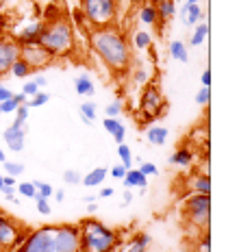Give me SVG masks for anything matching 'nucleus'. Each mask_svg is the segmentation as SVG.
<instances>
[{
  "label": "nucleus",
  "mask_w": 226,
  "mask_h": 252,
  "mask_svg": "<svg viewBox=\"0 0 226 252\" xmlns=\"http://www.w3.org/2000/svg\"><path fill=\"white\" fill-rule=\"evenodd\" d=\"M92 48L100 57L104 65H109L113 72H124L130 63V52L126 37L115 26H102V29L89 31Z\"/></svg>",
  "instance_id": "nucleus-1"
},
{
  "label": "nucleus",
  "mask_w": 226,
  "mask_h": 252,
  "mask_svg": "<svg viewBox=\"0 0 226 252\" xmlns=\"http://www.w3.org/2000/svg\"><path fill=\"white\" fill-rule=\"evenodd\" d=\"M39 46H44L52 55H67L74 46V31H72V24L67 18L63 15H57V18H50L44 22V29H41V35L37 39Z\"/></svg>",
  "instance_id": "nucleus-2"
},
{
  "label": "nucleus",
  "mask_w": 226,
  "mask_h": 252,
  "mask_svg": "<svg viewBox=\"0 0 226 252\" xmlns=\"http://www.w3.org/2000/svg\"><path fill=\"white\" fill-rule=\"evenodd\" d=\"M81 228V252H113L118 248V233L96 218H87L78 224Z\"/></svg>",
  "instance_id": "nucleus-3"
},
{
  "label": "nucleus",
  "mask_w": 226,
  "mask_h": 252,
  "mask_svg": "<svg viewBox=\"0 0 226 252\" xmlns=\"http://www.w3.org/2000/svg\"><path fill=\"white\" fill-rule=\"evenodd\" d=\"M81 2V15L89 24V31L111 26L118 15V0H78Z\"/></svg>",
  "instance_id": "nucleus-4"
},
{
  "label": "nucleus",
  "mask_w": 226,
  "mask_h": 252,
  "mask_svg": "<svg viewBox=\"0 0 226 252\" xmlns=\"http://www.w3.org/2000/svg\"><path fill=\"white\" fill-rule=\"evenodd\" d=\"M183 215L194 228H209L211 220V193H194L185 198L183 202Z\"/></svg>",
  "instance_id": "nucleus-5"
},
{
  "label": "nucleus",
  "mask_w": 226,
  "mask_h": 252,
  "mask_svg": "<svg viewBox=\"0 0 226 252\" xmlns=\"http://www.w3.org/2000/svg\"><path fill=\"white\" fill-rule=\"evenodd\" d=\"M15 252H55V226H41L31 230Z\"/></svg>",
  "instance_id": "nucleus-6"
},
{
  "label": "nucleus",
  "mask_w": 226,
  "mask_h": 252,
  "mask_svg": "<svg viewBox=\"0 0 226 252\" xmlns=\"http://www.w3.org/2000/svg\"><path fill=\"white\" fill-rule=\"evenodd\" d=\"M55 252H81V228H78V224L55 226Z\"/></svg>",
  "instance_id": "nucleus-7"
},
{
  "label": "nucleus",
  "mask_w": 226,
  "mask_h": 252,
  "mask_svg": "<svg viewBox=\"0 0 226 252\" xmlns=\"http://www.w3.org/2000/svg\"><path fill=\"white\" fill-rule=\"evenodd\" d=\"M141 113H144V120H155V118H161L163 113H167L165 109V102H163V94L157 85H148L141 94V104H139Z\"/></svg>",
  "instance_id": "nucleus-8"
},
{
  "label": "nucleus",
  "mask_w": 226,
  "mask_h": 252,
  "mask_svg": "<svg viewBox=\"0 0 226 252\" xmlns=\"http://www.w3.org/2000/svg\"><path fill=\"white\" fill-rule=\"evenodd\" d=\"M26 237L24 228L15 222L13 218L7 215H0V252L13 250L22 244V239Z\"/></svg>",
  "instance_id": "nucleus-9"
},
{
  "label": "nucleus",
  "mask_w": 226,
  "mask_h": 252,
  "mask_svg": "<svg viewBox=\"0 0 226 252\" xmlns=\"http://www.w3.org/2000/svg\"><path fill=\"white\" fill-rule=\"evenodd\" d=\"M20 59H22L31 70H41V67H48L50 63L55 61V55L39 44H20Z\"/></svg>",
  "instance_id": "nucleus-10"
},
{
  "label": "nucleus",
  "mask_w": 226,
  "mask_h": 252,
  "mask_svg": "<svg viewBox=\"0 0 226 252\" xmlns=\"http://www.w3.org/2000/svg\"><path fill=\"white\" fill-rule=\"evenodd\" d=\"M20 59V44L15 39L0 37V76L9 74L11 65Z\"/></svg>",
  "instance_id": "nucleus-11"
},
{
  "label": "nucleus",
  "mask_w": 226,
  "mask_h": 252,
  "mask_svg": "<svg viewBox=\"0 0 226 252\" xmlns=\"http://www.w3.org/2000/svg\"><path fill=\"white\" fill-rule=\"evenodd\" d=\"M2 139L7 148L11 152H22L24 150V139H26V126H15L11 124L9 128L2 130Z\"/></svg>",
  "instance_id": "nucleus-12"
},
{
  "label": "nucleus",
  "mask_w": 226,
  "mask_h": 252,
  "mask_svg": "<svg viewBox=\"0 0 226 252\" xmlns=\"http://www.w3.org/2000/svg\"><path fill=\"white\" fill-rule=\"evenodd\" d=\"M41 29H44L41 20H29V22L24 24V29L18 33V41L20 44H37Z\"/></svg>",
  "instance_id": "nucleus-13"
},
{
  "label": "nucleus",
  "mask_w": 226,
  "mask_h": 252,
  "mask_svg": "<svg viewBox=\"0 0 226 252\" xmlns=\"http://www.w3.org/2000/svg\"><path fill=\"white\" fill-rule=\"evenodd\" d=\"M104 130H107L109 135H113V141L115 144H124V137H126V126L120 122L118 118H104Z\"/></svg>",
  "instance_id": "nucleus-14"
},
{
  "label": "nucleus",
  "mask_w": 226,
  "mask_h": 252,
  "mask_svg": "<svg viewBox=\"0 0 226 252\" xmlns=\"http://www.w3.org/2000/svg\"><path fill=\"white\" fill-rule=\"evenodd\" d=\"M122 183H124V187H126V189H133V187L146 189V187H148V176H144L139 170L130 167V170L126 172V176L122 178Z\"/></svg>",
  "instance_id": "nucleus-15"
},
{
  "label": "nucleus",
  "mask_w": 226,
  "mask_h": 252,
  "mask_svg": "<svg viewBox=\"0 0 226 252\" xmlns=\"http://www.w3.org/2000/svg\"><path fill=\"white\" fill-rule=\"evenodd\" d=\"M107 176H109V170L107 167H96V170H92L89 174L83 176V185L85 187H98V185H102L104 181H107Z\"/></svg>",
  "instance_id": "nucleus-16"
},
{
  "label": "nucleus",
  "mask_w": 226,
  "mask_h": 252,
  "mask_svg": "<svg viewBox=\"0 0 226 252\" xmlns=\"http://www.w3.org/2000/svg\"><path fill=\"white\" fill-rule=\"evenodd\" d=\"M192 161H194V152H192V148H187V146H181V148H176V152L170 157V163L172 165L187 167Z\"/></svg>",
  "instance_id": "nucleus-17"
},
{
  "label": "nucleus",
  "mask_w": 226,
  "mask_h": 252,
  "mask_svg": "<svg viewBox=\"0 0 226 252\" xmlns=\"http://www.w3.org/2000/svg\"><path fill=\"white\" fill-rule=\"evenodd\" d=\"M192 191L194 193H211V176L209 174H196L192 176Z\"/></svg>",
  "instance_id": "nucleus-18"
},
{
  "label": "nucleus",
  "mask_w": 226,
  "mask_h": 252,
  "mask_svg": "<svg viewBox=\"0 0 226 252\" xmlns=\"http://www.w3.org/2000/svg\"><path fill=\"white\" fill-rule=\"evenodd\" d=\"M150 244V235L148 233H137L133 239L129 241V246H126L124 252H146Z\"/></svg>",
  "instance_id": "nucleus-19"
},
{
  "label": "nucleus",
  "mask_w": 226,
  "mask_h": 252,
  "mask_svg": "<svg viewBox=\"0 0 226 252\" xmlns=\"http://www.w3.org/2000/svg\"><path fill=\"white\" fill-rule=\"evenodd\" d=\"M155 7H157V15H159V22H167V20H172L176 15L174 0H163V2L155 4Z\"/></svg>",
  "instance_id": "nucleus-20"
},
{
  "label": "nucleus",
  "mask_w": 226,
  "mask_h": 252,
  "mask_svg": "<svg viewBox=\"0 0 226 252\" xmlns=\"http://www.w3.org/2000/svg\"><path fill=\"white\" fill-rule=\"evenodd\" d=\"M74 87H76V94H81V96H94L96 94V87H94L92 78L87 74H78L74 81Z\"/></svg>",
  "instance_id": "nucleus-21"
},
{
  "label": "nucleus",
  "mask_w": 226,
  "mask_h": 252,
  "mask_svg": "<svg viewBox=\"0 0 226 252\" xmlns=\"http://www.w3.org/2000/svg\"><path fill=\"white\" fill-rule=\"evenodd\" d=\"M139 20H141L144 24H148V26L159 24V15H157V7H155V4H148V2H146L144 7H141V11H139Z\"/></svg>",
  "instance_id": "nucleus-22"
},
{
  "label": "nucleus",
  "mask_w": 226,
  "mask_h": 252,
  "mask_svg": "<svg viewBox=\"0 0 226 252\" xmlns=\"http://www.w3.org/2000/svg\"><path fill=\"white\" fill-rule=\"evenodd\" d=\"M146 135H148V141H150V144L163 146L165 139H167V128H165V126H150Z\"/></svg>",
  "instance_id": "nucleus-23"
},
{
  "label": "nucleus",
  "mask_w": 226,
  "mask_h": 252,
  "mask_svg": "<svg viewBox=\"0 0 226 252\" xmlns=\"http://www.w3.org/2000/svg\"><path fill=\"white\" fill-rule=\"evenodd\" d=\"M170 55H172V59H176V61H183V63H187V61H189V55H187V46L183 44L181 39H174V41H170Z\"/></svg>",
  "instance_id": "nucleus-24"
},
{
  "label": "nucleus",
  "mask_w": 226,
  "mask_h": 252,
  "mask_svg": "<svg viewBox=\"0 0 226 252\" xmlns=\"http://www.w3.org/2000/svg\"><path fill=\"white\" fill-rule=\"evenodd\" d=\"M185 7H187V13H185L187 24H192V26L200 24L202 18H204V11L200 9V4H185Z\"/></svg>",
  "instance_id": "nucleus-25"
},
{
  "label": "nucleus",
  "mask_w": 226,
  "mask_h": 252,
  "mask_svg": "<svg viewBox=\"0 0 226 252\" xmlns=\"http://www.w3.org/2000/svg\"><path fill=\"white\" fill-rule=\"evenodd\" d=\"M209 37V24L207 22H200V24H196V31H194V37L189 39V44L192 46H200L204 44Z\"/></svg>",
  "instance_id": "nucleus-26"
},
{
  "label": "nucleus",
  "mask_w": 226,
  "mask_h": 252,
  "mask_svg": "<svg viewBox=\"0 0 226 252\" xmlns=\"http://www.w3.org/2000/svg\"><path fill=\"white\" fill-rule=\"evenodd\" d=\"M9 72H11V74H13L15 78H29L31 74H33V70H31V67L26 65V63H24L22 59H18V61H15Z\"/></svg>",
  "instance_id": "nucleus-27"
},
{
  "label": "nucleus",
  "mask_w": 226,
  "mask_h": 252,
  "mask_svg": "<svg viewBox=\"0 0 226 252\" xmlns=\"http://www.w3.org/2000/svg\"><path fill=\"white\" fill-rule=\"evenodd\" d=\"M78 113L83 115V120H85L87 124H92L94 120H96V102H83L81 107H78Z\"/></svg>",
  "instance_id": "nucleus-28"
},
{
  "label": "nucleus",
  "mask_w": 226,
  "mask_h": 252,
  "mask_svg": "<svg viewBox=\"0 0 226 252\" xmlns=\"http://www.w3.org/2000/svg\"><path fill=\"white\" fill-rule=\"evenodd\" d=\"M118 157H120V161H122V165L126 170L133 167V152H130V148L126 144H118Z\"/></svg>",
  "instance_id": "nucleus-29"
},
{
  "label": "nucleus",
  "mask_w": 226,
  "mask_h": 252,
  "mask_svg": "<svg viewBox=\"0 0 226 252\" xmlns=\"http://www.w3.org/2000/svg\"><path fill=\"white\" fill-rule=\"evenodd\" d=\"M15 191L20 193V196H26L29 198V200H35V198H37V189H35V185L33 183H18V185H15Z\"/></svg>",
  "instance_id": "nucleus-30"
},
{
  "label": "nucleus",
  "mask_w": 226,
  "mask_h": 252,
  "mask_svg": "<svg viewBox=\"0 0 226 252\" xmlns=\"http://www.w3.org/2000/svg\"><path fill=\"white\" fill-rule=\"evenodd\" d=\"M2 167H4V172H7L9 176H22L24 174V165L22 163H18V161H2Z\"/></svg>",
  "instance_id": "nucleus-31"
},
{
  "label": "nucleus",
  "mask_w": 226,
  "mask_h": 252,
  "mask_svg": "<svg viewBox=\"0 0 226 252\" xmlns=\"http://www.w3.org/2000/svg\"><path fill=\"white\" fill-rule=\"evenodd\" d=\"M31 183H33L35 189H37V198H44V200H48L52 196V191H55L52 185H48V183H41V181H31ZM37 198H35V200H37Z\"/></svg>",
  "instance_id": "nucleus-32"
},
{
  "label": "nucleus",
  "mask_w": 226,
  "mask_h": 252,
  "mask_svg": "<svg viewBox=\"0 0 226 252\" xmlns=\"http://www.w3.org/2000/svg\"><path fill=\"white\" fill-rule=\"evenodd\" d=\"M150 44H152L150 33H146V31H139V33H135V46H137L139 50L150 48Z\"/></svg>",
  "instance_id": "nucleus-33"
},
{
  "label": "nucleus",
  "mask_w": 226,
  "mask_h": 252,
  "mask_svg": "<svg viewBox=\"0 0 226 252\" xmlns=\"http://www.w3.org/2000/svg\"><path fill=\"white\" fill-rule=\"evenodd\" d=\"M48 100H50V96H48V94H44V92H37V94H35L33 98H31V100H26V107H29V109H35V107H44V104L48 102Z\"/></svg>",
  "instance_id": "nucleus-34"
},
{
  "label": "nucleus",
  "mask_w": 226,
  "mask_h": 252,
  "mask_svg": "<svg viewBox=\"0 0 226 252\" xmlns=\"http://www.w3.org/2000/svg\"><path fill=\"white\" fill-rule=\"evenodd\" d=\"M194 100H196V104H200V107H207L211 102V87H200V92H196Z\"/></svg>",
  "instance_id": "nucleus-35"
},
{
  "label": "nucleus",
  "mask_w": 226,
  "mask_h": 252,
  "mask_svg": "<svg viewBox=\"0 0 226 252\" xmlns=\"http://www.w3.org/2000/svg\"><path fill=\"white\" fill-rule=\"evenodd\" d=\"M83 176L78 170H65L63 172V183H67V185H81Z\"/></svg>",
  "instance_id": "nucleus-36"
},
{
  "label": "nucleus",
  "mask_w": 226,
  "mask_h": 252,
  "mask_svg": "<svg viewBox=\"0 0 226 252\" xmlns=\"http://www.w3.org/2000/svg\"><path fill=\"white\" fill-rule=\"evenodd\" d=\"M26 120H29V107L26 104H20L18 109H15V126H26Z\"/></svg>",
  "instance_id": "nucleus-37"
},
{
  "label": "nucleus",
  "mask_w": 226,
  "mask_h": 252,
  "mask_svg": "<svg viewBox=\"0 0 226 252\" xmlns=\"http://www.w3.org/2000/svg\"><path fill=\"white\" fill-rule=\"evenodd\" d=\"M120 113H122V102L120 100L107 104V109H104V118H120Z\"/></svg>",
  "instance_id": "nucleus-38"
},
{
  "label": "nucleus",
  "mask_w": 226,
  "mask_h": 252,
  "mask_svg": "<svg viewBox=\"0 0 226 252\" xmlns=\"http://www.w3.org/2000/svg\"><path fill=\"white\" fill-rule=\"evenodd\" d=\"M137 170H139L144 176H155V174H159V170H157V165H155V163H150V161H141Z\"/></svg>",
  "instance_id": "nucleus-39"
},
{
  "label": "nucleus",
  "mask_w": 226,
  "mask_h": 252,
  "mask_svg": "<svg viewBox=\"0 0 226 252\" xmlns=\"http://www.w3.org/2000/svg\"><path fill=\"white\" fill-rule=\"evenodd\" d=\"M37 92H39V87L35 85L33 81H26V83H24V87H22V94H24L26 98H33V96H35V94H37Z\"/></svg>",
  "instance_id": "nucleus-40"
},
{
  "label": "nucleus",
  "mask_w": 226,
  "mask_h": 252,
  "mask_svg": "<svg viewBox=\"0 0 226 252\" xmlns=\"http://www.w3.org/2000/svg\"><path fill=\"white\" fill-rule=\"evenodd\" d=\"M35 204H37V213H41V215H50V213H52L50 202L44 200V198H37V200H35Z\"/></svg>",
  "instance_id": "nucleus-41"
},
{
  "label": "nucleus",
  "mask_w": 226,
  "mask_h": 252,
  "mask_svg": "<svg viewBox=\"0 0 226 252\" xmlns=\"http://www.w3.org/2000/svg\"><path fill=\"white\" fill-rule=\"evenodd\" d=\"M15 109H18V104H15L13 98L0 102V111H2V113H15Z\"/></svg>",
  "instance_id": "nucleus-42"
},
{
  "label": "nucleus",
  "mask_w": 226,
  "mask_h": 252,
  "mask_svg": "<svg viewBox=\"0 0 226 252\" xmlns=\"http://www.w3.org/2000/svg\"><path fill=\"white\" fill-rule=\"evenodd\" d=\"M126 172H129V170H126L122 163H120V165H113L111 170H109V174H111L113 178H124V176H126Z\"/></svg>",
  "instance_id": "nucleus-43"
},
{
  "label": "nucleus",
  "mask_w": 226,
  "mask_h": 252,
  "mask_svg": "<svg viewBox=\"0 0 226 252\" xmlns=\"http://www.w3.org/2000/svg\"><path fill=\"white\" fill-rule=\"evenodd\" d=\"M0 191L4 193V198H7V200H11V202H18V198H15V187H7V185H2L0 187Z\"/></svg>",
  "instance_id": "nucleus-44"
},
{
  "label": "nucleus",
  "mask_w": 226,
  "mask_h": 252,
  "mask_svg": "<svg viewBox=\"0 0 226 252\" xmlns=\"http://www.w3.org/2000/svg\"><path fill=\"white\" fill-rule=\"evenodd\" d=\"M148 81H150L148 70H137V72H135V83H139V85H144V83H148Z\"/></svg>",
  "instance_id": "nucleus-45"
},
{
  "label": "nucleus",
  "mask_w": 226,
  "mask_h": 252,
  "mask_svg": "<svg viewBox=\"0 0 226 252\" xmlns=\"http://www.w3.org/2000/svg\"><path fill=\"white\" fill-rule=\"evenodd\" d=\"M33 83H35V85H37V87L41 89V87H46V85H48V78H46L44 74H35V76H33Z\"/></svg>",
  "instance_id": "nucleus-46"
},
{
  "label": "nucleus",
  "mask_w": 226,
  "mask_h": 252,
  "mask_svg": "<svg viewBox=\"0 0 226 252\" xmlns=\"http://www.w3.org/2000/svg\"><path fill=\"white\" fill-rule=\"evenodd\" d=\"M11 96H13V92H9V89L4 87L2 83H0V102H2V100H9Z\"/></svg>",
  "instance_id": "nucleus-47"
},
{
  "label": "nucleus",
  "mask_w": 226,
  "mask_h": 252,
  "mask_svg": "<svg viewBox=\"0 0 226 252\" xmlns=\"http://www.w3.org/2000/svg\"><path fill=\"white\" fill-rule=\"evenodd\" d=\"M200 81H202V87H211V72L204 70L202 76H200Z\"/></svg>",
  "instance_id": "nucleus-48"
},
{
  "label": "nucleus",
  "mask_w": 226,
  "mask_h": 252,
  "mask_svg": "<svg viewBox=\"0 0 226 252\" xmlns=\"http://www.w3.org/2000/svg\"><path fill=\"white\" fill-rule=\"evenodd\" d=\"M2 185H7V187H15V185H18V181H15V176L4 174V176H2Z\"/></svg>",
  "instance_id": "nucleus-49"
},
{
  "label": "nucleus",
  "mask_w": 226,
  "mask_h": 252,
  "mask_svg": "<svg viewBox=\"0 0 226 252\" xmlns=\"http://www.w3.org/2000/svg\"><path fill=\"white\" fill-rule=\"evenodd\" d=\"M13 100H15V104H18V107H20V104H26V96H24V94L22 92H20V94H13Z\"/></svg>",
  "instance_id": "nucleus-50"
},
{
  "label": "nucleus",
  "mask_w": 226,
  "mask_h": 252,
  "mask_svg": "<svg viewBox=\"0 0 226 252\" xmlns=\"http://www.w3.org/2000/svg\"><path fill=\"white\" fill-rule=\"evenodd\" d=\"M98 196H100V198H111L113 196V187H102Z\"/></svg>",
  "instance_id": "nucleus-51"
},
{
  "label": "nucleus",
  "mask_w": 226,
  "mask_h": 252,
  "mask_svg": "<svg viewBox=\"0 0 226 252\" xmlns=\"http://www.w3.org/2000/svg\"><path fill=\"white\" fill-rule=\"evenodd\" d=\"M98 211V204L96 202H87V213H96Z\"/></svg>",
  "instance_id": "nucleus-52"
},
{
  "label": "nucleus",
  "mask_w": 226,
  "mask_h": 252,
  "mask_svg": "<svg viewBox=\"0 0 226 252\" xmlns=\"http://www.w3.org/2000/svg\"><path fill=\"white\" fill-rule=\"evenodd\" d=\"M52 196H55V198H57V200H59V202H63V198H65V193H63L61 189H59V191H52Z\"/></svg>",
  "instance_id": "nucleus-53"
},
{
  "label": "nucleus",
  "mask_w": 226,
  "mask_h": 252,
  "mask_svg": "<svg viewBox=\"0 0 226 252\" xmlns=\"http://www.w3.org/2000/svg\"><path fill=\"white\" fill-rule=\"evenodd\" d=\"M130 200H133V193H130V191H126V193H124V202H122V204H129Z\"/></svg>",
  "instance_id": "nucleus-54"
},
{
  "label": "nucleus",
  "mask_w": 226,
  "mask_h": 252,
  "mask_svg": "<svg viewBox=\"0 0 226 252\" xmlns=\"http://www.w3.org/2000/svg\"><path fill=\"white\" fill-rule=\"evenodd\" d=\"M2 161H7V155H4V150L0 148V163H2Z\"/></svg>",
  "instance_id": "nucleus-55"
},
{
  "label": "nucleus",
  "mask_w": 226,
  "mask_h": 252,
  "mask_svg": "<svg viewBox=\"0 0 226 252\" xmlns=\"http://www.w3.org/2000/svg\"><path fill=\"white\" fill-rule=\"evenodd\" d=\"M85 202H96V196H85Z\"/></svg>",
  "instance_id": "nucleus-56"
},
{
  "label": "nucleus",
  "mask_w": 226,
  "mask_h": 252,
  "mask_svg": "<svg viewBox=\"0 0 226 252\" xmlns=\"http://www.w3.org/2000/svg\"><path fill=\"white\" fill-rule=\"evenodd\" d=\"M159 2H163V0H148V4H159Z\"/></svg>",
  "instance_id": "nucleus-57"
},
{
  "label": "nucleus",
  "mask_w": 226,
  "mask_h": 252,
  "mask_svg": "<svg viewBox=\"0 0 226 252\" xmlns=\"http://www.w3.org/2000/svg\"><path fill=\"white\" fill-rule=\"evenodd\" d=\"M187 4H198V0H187Z\"/></svg>",
  "instance_id": "nucleus-58"
},
{
  "label": "nucleus",
  "mask_w": 226,
  "mask_h": 252,
  "mask_svg": "<svg viewBox=\"0 0 226 252\" xmlns=\"http://www.w3.org/2000/svg\"><path fill=\"white\" fill-rule=\"evenodd\" d=\"M0 187H2V174H0Z\"/></svg>",
  "instance_id": "nucleus-59"
},
{
  "label": "nucleus",
  "mask_w": 226,
  "mask_h": 252,
  "mask_svg": "<svg viewBox=\"0 0 226 252\" xmlns=\"http://www.w3.org/2000/svg\"><path fill=\"white\" fill-rule=\"evenodd\" d=\"M0 115H2V111H0Z\"/></svg>",
  "instance_id": "nucleus-60"
}]
</instances>
